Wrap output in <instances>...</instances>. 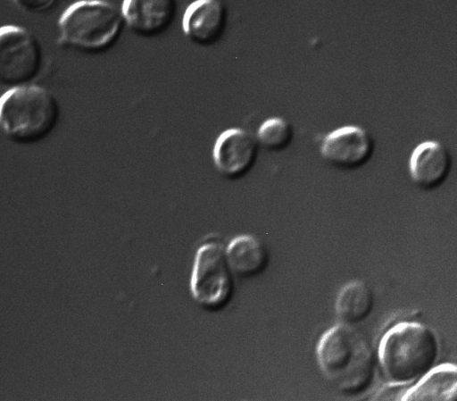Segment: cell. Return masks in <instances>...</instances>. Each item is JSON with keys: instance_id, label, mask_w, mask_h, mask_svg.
<instances>
[{"instance_id": "5b68a950", "label": "cell", "mask_w": 457, "mask_h": 401, "mask_svg": "<svg viewBox=\"0 0 457 401\" xmlns=\"http://www.w3.org/2000/svg\"><path fill=\"white\" fill-rule=\"evenodd\" d=\"M233 275L222 244L217 240L205 241L194 258L189 284L193 298L209 311L223 308L232 297Z\"/></svg>"}, {"instance_id": "52a82bcc", "label": "cell", "mask_w": 457, "mask_h": 401, "mask_svg": "<svg viewBox=\"0 0 457 401\" xmlns=\"http://www.w3.org/2000/svg\"><path fill=\"white\" fill-rule=\"evenodd\" d=\"M373 148V140L366 129L348 125L337 128L325 136L320 154L330 164L353 170L370 160Z\"/></svg>"}, {"instance_id": "7c38bea8", "label": "cell", "mask_w": 457, "mask_h": 401, "mask_svg": "<svg viewBox=\"0 0 457 401\" xmlns=\"http://www.w3.org/2000/svg\"><path fill=\"white\" fill-rule=\"evenodd\" d=\"M225 255L232 273L242 278L261 274L269 263L265 246L251 234H242L232 238L225 248Z\"/></svg>"}, {"instance_id": "9a60e30c", "label": "cell", "mask_w": 457, "mask_h": 401, "mask_svg": "<svg viewBox=\"0 0 457 401\" xmlns=\"http://www.w3.org/2000/svg\"><path fill=\"white\" fill-rule=\"evenodd\" d=\"M257 138L264 147L270 150H282L293 139L292 125L281 117L269 118L260 125Z\"/></svg>"}, {"instance_id": "5bb4252c", "label": "cell", "mask_w": 457, "mask_h": 401, "mask_svg": "<svg viewBox=\"0 0 457 401\" xmlns=\"http://www.w3.org/2000/svg\"><path fill=\"white\" fill-rule=\"evenodd\" d=\"M374 306V295L363 280H356L344 285L335 301V313L339 323L356 326L364 322Z\"/></svg>"}, {"instance_id": "8992f818", "label": "cell", "mask_w": 457, "mask_h": 401, "mask_svg": "<svg viewBox=\"0 0 457 401\" xmlns=\"http://www.w3.org/2000/svg\"><path fill=\"white\" fill-rule=\"evenodd\" d=\"M44 65L43 46L31 31L16 25L0 28V85L9 89L34 84Z\"/></svg>"}, {"instance_id": "9c48e42d", "label": "cell", "mask_w": 457, "mask_h": 401, "mask_svg": "<svg viewBox=\"0 0 457 401\" xmlns=\"http://www.w3.org/2000/svg\"><path fill=\"white\" fill-rule=\"evenodd\" d=\"M227 10L221 0H194L182 18V30L193 43L210 46L223 35Z\"/></svg>"}, {"instance_id": "7a4b0ae2", "label": "cell", "mask_w": 457, "mask_h": 401, "mask_svg": "<svg viewBox=\"0 0 457 401\" xmlns=\"http://www.w3.org/2000/svg\"><path fill=\"white\" fill-rule=\"evenodd\" d=\"M439 344L436 334L419 322H401L382 337L378 358L390 383L408 385L417 381L436 363Z\"/></svg>"}, {"instance_id": "3957f363", "label": "cell", "mask_w": 457, "mask_h": 401, "mask_svg": "<svg viewBox=\"0 0 457 401\" xmlns=\"http://www.w3.org/2000/svg\"><path fill=\"white\" fill-rule=\"evenodd\" d=\"M60 118L56 96L35 83L9 88L0 96V129L12 142L32 145L44 140Z\"/></svg>"}, {"instance_id": "30bf717a", "label": "cell", "mask_w": 457, "mask_h": 401, "mask_svg": "<svg viewBox=\"0 0 457 401\" xmlns=\"http://www.w3.org/2000/svg\"><path fill=\"white\" fill-rule=\"evenodd\" d=\"M256 151V142L246 130L230 128L217 138L212 157L220 172L235 176L250 168L255 159Z\"/></svg>"}, {"instance_id": "ba28073f", "label": "cell", "mask_w": 457, "mask_h": 401, "mask_svg": "<svg viewBox=\"0 0 457 401\" xmlns=\"http://www.w3.org/2000/svg\"><path fill=\"white\" fill-rule=\"evenodd\" d=\"M120 13L133 33L155 37L171 25L177 13L176 0H123Z\"/></svg>"}, {"instance_id": "4fadbf2b", "label": "cell", "mask_w": 457, "mask_h": 401, "mask_svg": "<svg viewBox=\"0 0 457 401\" xmlns=\"http://www.w3.org/2000/svg\"><path fill=\"white\" fill-rule=\"evenodd\" d=\"M456 388L457 369L455 364L435 365L412 387L408 388L402 400H454Z\"/></svg>"}, {"instance_id": "8fae6325", "label": "cell", "mask_w": 457, "mask_h": 401, "mask_svg": "<svg viewBox=\"0 0 457 401\" xmlns=\"http://www.w3.org/2000/svg\"><path fill=\"white\" fill-rule=\"evenodd\" d=\"M409 168L411 177L417 186L427 190L434 189L447 178L451 157L438 141H424L413 149Z\"/></svg>"}, {"instance_id": "2e32d148", "label": "cell", "mask_w": 457, "mask_h": 401, "mask_svg": "<svg viewBox=\"0 0 457 401\" xmlns=\"http://www.w3.org/2000/svg\"><path fill=\"white\" fill-rule=\"evenodd\" d=\"M21 11L31 14H41L54 7L58 0H12Z\"/></svg>"}, {"instance_id": "6da1fadb", "label": "cell", "mask_w": 457, "mask_h": 401, "mask_svg": "<svg viewBox=\"0 0 457 401\" xmlns=\"http://www.w3.org/2000/svg\"><path fill=\"white\" fill-rule=\"evenodd\" d=\"M316 358L325 379L342 395L365 392L375 378L373 347L356 326L338 323L325 331L317 343Z\"/></svg>"}, {"instance_id": "277c9868", "label": "cell", "mask_w": 457, "mask_h": 401, "mask_svg": "<svg viewBox=\"0 0 457 401\" xmlns=\"http://www.w3.org/2000/svg\"><path fill=\"white\" fill-rule=\"evenodd\" d=\"M125 26L120 10L105 0H79L71 4L58 21V45L96 53L111 47Z\"/></svg>"}]
</instances>
